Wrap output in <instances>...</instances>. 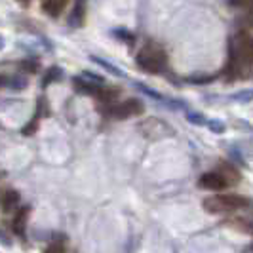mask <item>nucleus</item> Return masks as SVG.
I'll use <instances>...</instances> for the list:
<instances>
[{
    "instance_id": "obj_1",
    "label": "nucleus",
    "mask_w": 253,
    "mask_h": 253,
    "mask_svg": "<svg viewBox=\"0 0 253 253\" xmlns=\"http://www.w3.org/2000/svg\"><path fill=\"white\" fill-rule=\"evenodd\" d=\"M250 206V198L240 194H223V196H210L202 202V208L210 213H228L240 211Z\"/></svg>"
},
{
    "instance_id": "obj_2",
    "label": "nucleus",
    "mask_w": 253,
    "mask_h": 253,
    "mask_svg": "<svg viewBox=\"0 0 253 253\" xmlns=\"http://www.w3.org/2000/svg\"><path fill=\"white\" fill-rule=\"evenodd\" d=\"M232 65L236 71L250 69L253 65V37L248 33H238L232 42Z\"/></svg>"
},
{
    "instance_id": "obj_3",
    "label": "nucleus",
    "mask_w": 253,
    "mask_h": 253,
    "mask_svg": "<svg viewBox=\"0 0 253 253\" xmlns=\"http://www.w3.org/2000/svg\"><path fill=\"white\" fill-rule=\"evenodd\" d=\"M137 65L147 73H162L166 69V65H168V55H166V51L160 46L147 44L137 53Z\"/></svg>"
},
{
    "instance_id": "obj_4",
    "label": "nucleus",
    "mask_w": 253,
    "mask_h": 253,
    "mask_svg": "<svg viewBox=\"0 0 253 253\" xmlns=\"http://www.w3.org/2000/svg\"><path fill=\"white\" fill-rule=\"evenodd\" d=\"M109 113L113 114L114 118H131V116H137L143 113V105L137 99H127L120 105H114Z\"/></svg>"
},
{
    "instance_id": "obj_5",
    "label": "nucleus",
    "mask_w": 253,
    "mask_h": 253,
    "mask_svg": "<svg viewBox=\"0 0 253 253\" xmlns=\"http://www.w3.org/2000/svg\"><path fill=\"white\" fill-rule=\"evenodd\" d=\"M198 185L202 189H208V190H223L228 187L227 179L223 177V173H217V171L204 173L202 177L198 179Z\"/></svg>"
},
{
    "instance_id": "obj_6",
    "label": "nucleus",
    "mask_w": 253,
    "mask_h": 253,
    "mask_svg": "<svg viewBox=\"0 0 253 253\" xmlns=\"http://www.w3.org/2000/svg\"><path fill=\"white\" fill-rule=\"evenodd\" d=\"M29 206H25V208H21L17 213H15V217H13V223H12V228L15 234H19V236H23L25 234V228H27V219H29Z\"/></svg>"
},
{
    "instance_id": "obj_7",
    "label": "nucleus",
    "mask_w": 253,
    "mask_h": 253,
    "mask_svg": "<svg viewBox=\"0 0 253 253\" xmlns=\"http://www.w3.org/2000/svg\"><path fill=\"white\" fill-rule=\"evenodd\" d=\"M17 204H19V192L17 190H6L4 196H2V210L6 213H12V211H15Z\"/></svg>"
},
{
    "instance_id": "obj_8",
    "label": "nucleus",
    "mask_w": 253,
    "mask_h": 253,
    "mask_svg": "<svg viewBox=\"0 0 253 253\" xmlns=\"http://www.w3.org/2000/svg\"><path fill=\"white\" fill-rule=\"evenodd\" d=\"M63 78V71L59 69V67H51L46 71V75L42 78V86L46 88V86H50L51 82H57V80H61Z\"/></svg>"
},
{
    "instance_id": "obj_9",
    "label": "nucleus",
    "mask_w": 253,
    "mask_h": 253,
    "mask_svg": "<svg viewBox=\"0 0 253 253\" xmlns=\"http://www.w3.org/2000/svg\"><path fill=\"white\" fill-rule=\"evenodd\" d=\"M82 23H84V4H76L71 17H69V25L80 27Z\"/></svg>"
},
{
    "instance_id": "obj_10",
    "label": "nucleus",
    "mask_w": 253,
    "mask_h": 253,
    "mask_svg": "<svg viewBox=\"0 0 253 253\" xmlns=\"http://www.w3.org/2000/svg\"><path fill=\"white\" fill-rule=\"evenodd\" d=\"M65 8V2H61V0H55V2H44L42 4V10L46 13H50L51 17H57L59 13L63 12Z\"/></svg>"
},
{
    "instance_id": "obj_11",
    "label": "nucleus",
    "mask_w": 253,
    "mask_h": 253,
    "mask_svg": "<svg viewBox=\"0 0 253 253\" xmlns=\"http://www.w3.org/2000/svg\"><path fill=\"white\" fill-rule=\"evenodd\" d=\"M91 61H95L97 65H101L105 71H109L111 75H116V76H124V73L118 69V67H114V65H111V63H107L105 59H101V57H95V55H91Z\"/></svg>"
},
{
    "instance_id": "obj_12",
    "label": "nucleus",
    "mask_w": 253,
    "mask_h": 253,
    "mask_svg": "<svg viewBox=\"0 0 253 253\" xmlns=\"http://www.w3.org/2000/svg\"><path fill=\"white\" fill-rule=\"evenodd\" d=\"M135 88L141 89L143 93H147V95H149V97H152V99H162V95H160V93H156L154 89H151L149 86H145V84H141V82H135Z\"/></svg>"
},
{
    "instance_id": "obj_13",
    "label": "nucleus",
    "mask_w": 253,
    "mask_h": 253,
    "mask_svg": "<svg viewBox=\"0 0 253 253\" xmlns=\"http://www.w3.org/2000/svg\"><path fill=\"white\" fill-rule=\"evenodd\" d=\"M187 118H189L192 124H196V126H204V124H208V118L202 116V114H198V113H187Z\"/></svg>"
},
{
    "instance_id": "obj_14",
    "label": "nucleus",
    "mask_w": 253,
    "mask_h": 253,
    "mask_svg": "<svg viewBox=\"0 0 253 253\" xmlns=\"http://www.w3.org/2000/svg\"><path fill=\"white\" fill-rule=\"evenodd\" d=\"M10 84V88H15V89H23L27 86V78L25 76H13L12 80L8 82Z\"/></svg>"
},
{
    "instance_id": "obj_15",
    "label": "nucleus",
    "mask_w": 253,
    "mask_h": 253,
    "mask_svg": "<svg viewBox=\"0 0 253 253\" xmlns=\"http://www.w3.org/2000/svg\"><path fill=\"white\" fill-rule=\"evenodd\" d=\"M206 126H210V129L215 131V133H223V131H225V124H223L221 120H208Z\"/></svg>"
},
{
    "instance_id": "obj_16",
    "label": "nucleus",
    "mask_w": 253,
    "mask_h": 253,
    "mask_svg": "<svg viewBox=\"0 0 253 253\" xmlns=\"http://www.w3.org/2000/svg\"><path fill=\"white\" fill-rule=\"evenodd\" d=\"M234 99H236V101H252V99H253V89H244L242 93L234 95Z\"/></svg>"
},
{
    "instance_id": "obj_17",
    "label": "nucleus",
    "mask_w": 253,
    "mask_h": 253,
    "mask_svg": "<svg viewBox=\"0 0 253 253\" xmlns=\"http://www.w3.org/2000/svg\"><path fill=\"white\" fill-rule=\"evenodd\" d=\"M44 253H65V248H63V244L53 242V244H50V246L46 248V252Z\"/></svg>"
},
{
    "instance_id": "obj_18",
    "label": "nucleus",
    "mask_w": 253,
    "mask_h": 253,
    "mask_svg": "<svg viewBox=\"0 0 253 253\" xmlns=\"http://www.w3.org/2000/svg\"><path fill=\"white\" fill-rule=\"evenodd\" d=\"M21 69H25V71H31V73H35V71L38 69V63H37V61L29 63V59H27V61H23V63H21Z\"/></svg>"
},
{
    "instance_id": "obj_19",
    "label": "nucleus",
    "mask_w": 253,
    "mask_h": 253,
    "mask_svg": "<svg viewBox=\"0 0 253 253\" xmlns=\"http://www.w3.org/2000/svg\"><path fill=\"white\" fill-rule=\"evenodd\" d=\"M0 240L4 242V246H8V248L12 246V240H10V236H8V234H6L2 228H0Z\"/></svg>"
},
{
    "instance_id": "obj_20",
    "label": "nucleus",
    "mask_w": 253,
    "mask_h": 253,
    "mask_svg": "<svg viewBox=\"0 0 253 253\" xmlns=\"http://www.w3.org/2000/svg\"><path fill=\"white\" fill-rule=\"evenodd\" d=\"M2 48H4V38L0 37V50H2Z\"/></svg>"
}]
</instances>
